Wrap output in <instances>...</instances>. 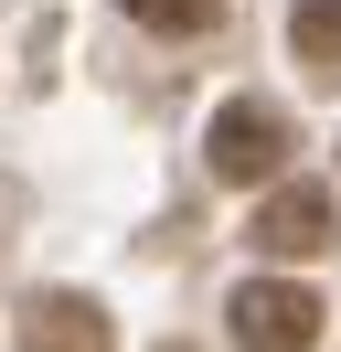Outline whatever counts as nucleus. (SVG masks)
<instances>
[{
	"mask_svg": "<svg viewBox=\"0 0 341 352\" xmlns=\"http://www.w3.org/2000/svg\"><path fill=\"white\" fill-rule=\"evenodd\" d=\"M21 352H118V320L85 288H32L21 299Z\"/></svg>",
	"mask_w": 341,
	"mask_h": 352,
	"instance_id": "4",
	"label": "nucleus"
},
{
	"mask_svg": "<svg viewBox=\"0 0 341 352\" xmlns=\"http://www.w3.org/2000/svg\"><path fill=\"white\" fill-rule=\"evenodd\" d=\"M245 245L256 256H331L341 245V214H331V192H320V182H288V192H267L256 203V224H245Z\"/></svg>",
	"mask_w": 341,
	"mask_h": 352,
	"instance_id": "3",
	"label": "nucleus"
},
{
	"mask_svg": "<svg viewBox=\"0 0 341 352\" xmlns=\"http://www.w3.org/2000/svg\"><path fill=\"white\" fill-rule=\"evenodd\" d=\"M224 320H234V352H320V288H298V278H245L224 299Z\"/></svg>",
	"mask_w": 341,
	"mask_h": 352,
	"instance_id": "2",
	"label": "nucleus"
},
{
	"mask_svg": "<svg viewBox=\"0 0 341 352\" xmlns=\"http://www.w3.org/2000/svg\"><path fill=\"white\" fill-rule=\"evenodd\" d=\"M160 352H182V342H160Z\"/></svg>",
	"mask_w": 341,
	"mask_h": 352,
	"instance_id": "7",
	"label": "nucleus"
},
{
	"mask_svg": "<svg viewBox=\"0 0 341 352\" xmlns=\"http://www.w3.org/2000/svg\"><path fill=\"white\" fill-rule=\"evenodd\" d=\"M139 32H170V43H192V32H213L224 22V0H118Z\"/></svg>",
	"mask_w": 341,
	"mask_h": 352,
	"instance_id": "6",
	"label": "nucleus"
},
{
	"mask_svg": "<svg viewBox=\"0 0 341 352\" xmlns=\"http://www.w3.org/2000/svg\"><path fill=\"white\" fill-rule=\"evenodd\" d=\"M288 150H298V129H288V107H267V96H234V107L213 118V139H203L213 182H234V192L277 182V171H288Z\"/></svg>",
	"mask_w": 341,
	"mask_h": 352,
	"instance_id": "1",
	"label": "nucleus"
},
{
	"mask_svg": "<svg viewBox=\"0 0 341 352\" xmlns=\"http://www.w3.org/2000/svg\"><path fill=\"white\" fill-rule=\"evenodd\" d=\"M288 65L309 86H341V0H298L288 11Z\"/></svg>",
	"mask_w": 341,
	"mask_h": 352,
	"instance_id": "5",
	"label": "nucleus"
}]
</instances>
